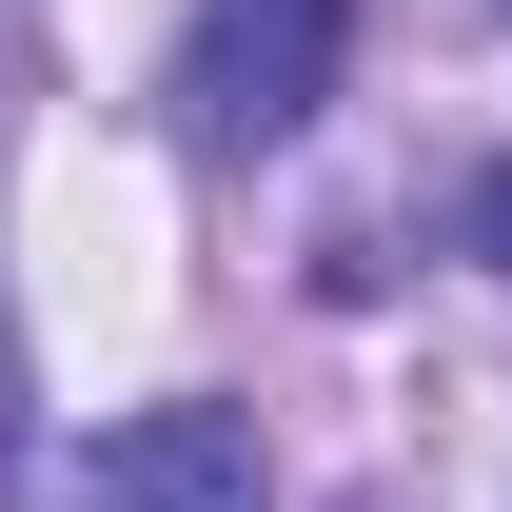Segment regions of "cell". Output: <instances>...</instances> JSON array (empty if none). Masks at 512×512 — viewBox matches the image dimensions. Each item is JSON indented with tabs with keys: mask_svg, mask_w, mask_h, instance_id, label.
Wrapping results in <instances>:
<instances>
[{
	"mask_svg": "<svg viewBox=\"0 0 512 512\" xmlns=\"http://www.w3.org/2000/svg\"><path fill=\"white\" fill-rule=\"evenodd\" d=\"M335 60H355V0H197L178 119L217 138V158H256V138H296V119L335 99Z\"/></svg>",
	"mask_w": 512,
	"mask_h": 512,
	"instance_id": "cell-1",
	"label": "cell"
},
{
	"mask_svg": "<svg viewBox=\"0 0 512 512\" xmlns=\"http://www.w3.org/2000/svg\"><path fill=\"white\" fill-rule=\"evenodd\" d=\"M473 256H493V276H512V158H493V178H473Z\"/></svg>",
	"mask_w": 512,
	"mask_h": 512,
	"instance_id": "cell-3",
	"label": "cell"
},
{
	"mask_svg": "<svg viewBox=\"0 0 512 512\" xmlns=\"http://www.w3.org/2000/svg\"><path fill=\"white\" fill-rule=\"evenodd\" d=\"M79 512H276V473H256V434L217 394H178V414H119L79 453Z\"/></svg>",
	"mask_w": 512,
	"mask_h": 512,
	"instance_id": "cell-2",
	"label": "cell"
}]
</instances>
